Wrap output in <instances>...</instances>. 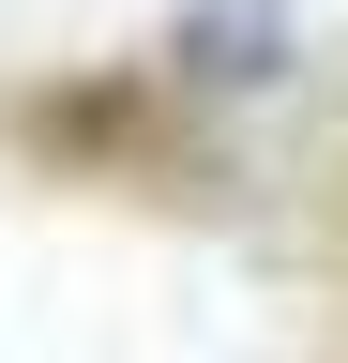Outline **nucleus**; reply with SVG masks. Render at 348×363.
Returning <instances> with one entry per match:
<instances>
[{
	"mask_svg": "<svg viewBox=\"0 0 348 363\" xmlns=\"http://www.w3.org/2000/svg\"><path fill=\"white\" fill-rule=\"evenodd\" d=\"M182 76H228V91H242V76H273V16H257V0L197 16V30H182Z\"/></svg>",
	"mask_w": 348,
	"mask_h": 363,
	"instance_id": "obj_1",
	"label": "nucleus"
}]
</instances>
